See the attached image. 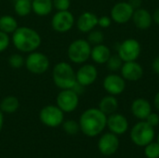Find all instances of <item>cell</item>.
I'll list each match as a JSON object with an SVG mask.
<instances>
[{
	"label": "cell",
	"instance_id": "6da1fadb",
	"mask_svg": "<svg viewBox=\"0 0 159 158\" xmlns=\"http://www.w3.org/2000/svg\"><path fill=\"white\" fill-rule=\"evenodd\" d=\"M80 131L87 137H96L100 135L107 124V115L99 108H89L85 110L78 120Z\"/></svg>",
	"mask_w": 159,
	"mask_h": 158
},
{
	"label": "cell",
	"instance_id": "7a4b0ae2",
	"mask_svg": "<svg viewBox=\"0 0 159 158\" xmlns=\"http://www.w3.org/2000/svg\"><path fill=\"white\" fill-rule=\"evenodd\" d=\"M11 43L19 52L28 54L40 47L42 38L39 33L34 28L21 26L18 27L11 34Z\"/></svg>",
	"mask_w": 159,
	"mask_h": 158
},
{
	"label": "cell",
	"instance_id": "3957f363",
	"mask_svg": "<svg viewBox=\"0 0 159 158\" xmlns=\"http://www.w3.org/2000/svg\"><path fill=\"white\" fill-rule=\"evenodd\" d=\"M52 81L59 89L73 88L76 84L75 71L69 62L60 61L52 69Z\"/></svg>",
	"mask_w": 159,
	"mask_h": 158
},
{
	"label": "cell",
	"instance_id": "277c9868",
	"mask_svg": "<svg viewBox=\"0 0 159 158\" xmlns=\"http://www.w3.org/2000/svg\"><path fill=\"white\" fill-rule=\"evenodd\" d=\"M92 46L87 39H75L67 47V57L72 63L83 64L90 59Z\"/></svg>",
	"mask_w": 159,
	"mask_h": 158
},
{
	"label": "cell",
	"instance_id": "5b68a950",
	"mask_svg": "<svg viewBox=\"0 0 159 158\" xmlns=\"http://www.w3.org/2000/svg\"><path fill=\"white\" fill-rule=\"evenodd\" d=\"M155 128L151 127L145 120L136 123L130 130V139L132 142L140 147H144L155 139Z\"/></svg>",
	"mask_w": 159,
	"mask_h": 158
},
{
	"label": "cell",
	"instance_id": "8992f818",
	"mask_svg": "<svg viewBox=\"0 0 159 158\" xmlns=\"http://www.w3.org/2000/svg\"><path fill=\"white\" fill-rule=\"evenodd\" d=\"M24 66L29 73L39 75L48 71L50 67V61L45 53L35 50L28 53L25 58Z\"/></svg>",
	"mask_w": 159,
	"mask_h": 158
},
{
	"label": "cell",
	"instance_id": "52a82bcc",
	"mask_svg": "<svg viewBox=\"0 0 159 158\" xmlns=\"http://www.w3.org/2000/svg\"><path fill=\"white\" fill-rule=\"evenodd\" d=\"M40 122L48 128H58L64 121V113L56 104H48L39 112Z\"/></svg>",
	"mask_w": 159,
	"mask_h": 158
},
{
	"label": "cell",
	"instance_id": "ba28073f",
	"mask_svg": "<svg viewBox=\"0 0 159 158\" xmlns=\"http://www.w3.org/2000/svg\"><path fill=\"white\" fill-rule=\"evenodd\" d=\"M56 105L64 114L73 113L79 105V95L72 88L61 89L56 97Z\"/></svg>",
	"mask_w": 159,
	"mask_h": 158
},
{
	"label": "cell",
	"instance_id": "9c48e42d",
	"mask_svg": "<svg viewBox=\"0 0 159 158\" xmlns=\"http://www.w3.org/2000/svg\"><path fill=\"white\" fill-rule=\"evenodd\" d=\"M75 24L74 14L70 10L57 11L51 18V27L59 34L70 32Z\"/></svg>",
	"mask_w": 159,
	"mask_h": 158
},
{
	"label": "cell",
	"instance_id": "30bf717a",
	"mask_svg": "<svg viewBox=\"0 0 159 158\" xmlns=\"http://www.w3.org/2000/svg\"><path fill=\"white\" fill-rule=\"evenodd\" d=\"M141 44L134 38H128L117 47V54L124 62L137 61L141 55Z\"/></svg>",
	"mask_w": 159,
	"mask_h": 158
},
{
	"label": "cell",
	"instance_id": "8fae6325",
	"mask_svg": "<svg viewBox=\"0 0 159 158\" xmlns=\"http://www.w3.org/2000/svg\"><path fill=\"white\" fill-rule=\"evenodd\" d=\"M134 8L129 2H118L113 6L110 11V17L117 24L129 22L133 16Z\"/></svg>",
	"mask_w": 159,
	"mask_h": 158
},
{
	"label": "cell",
	"instance_id": "7c38bea8",
	"mask_svg": "<svg viewBox=\"0 0 159 158\" xmlns=\"http://www.w3.org/2000/svg\"><path fill=\"white\" fill-rule=\"evenodd\" d=\"M103 89L107 94L113 96H118L125 91L126 88V80L116 73L107 74L102 81Z\"/></svg>",
	"mask_w": 159,
	"mask_h": 158
},
{
	"label": "cell",
	"instance_id": "4fadbf2b",
	"mask_svg": "<svg viewBox=\"0 0 159 158\" xmlns=\"http://www.w3.org/2000/svg\"><path fill=\"white\" fill-rule=\"evenodd\" d=\"M76 82L81 86L87 88L93 85L98 78V70L95 65L91 63H83L75 71Z\"/></svg>",
	"mask_w": 159,
	"mask_h": 158
},
{
	"label": "cell",
	"instance_id": "5bb4252c",
	"mask_svg": "<svg viewBox=\"0 0 159 158\" xmlns=\"http://www.w3.org/2000/svg\"><path fill=\"white\" fill-rule=\"evenodd\" d=\"M119 148V139L117 135L107 132L101 136L98 141V150L105 156H111L115 155Z\"/></svg>",
	"mask_w": 159,
	"mask_h": 158
},
{
	"label": "cell",
	"instance_id": "9a60e30c",
	"mask_svg": "<svg viewBox=\"0 0 159 158\" xmlns=\"http://www.w3.org/2000/svg\"><path fill=\"white\" fill-rule=\"evenodd\" d=\"M143 74L144 71L143 66L136 61L123 62L120 69V75L126 81L136 82L143 76Z\"/></svg>",
	"mask_w": 159,
	"mask_h": 158
},
{
	"label": "cell",
	"instance_id": "2e32d148",
	"mask_svg": "<svg viewBox=\"0 0 159 158\" xmlns=\"http://www.w3.org/2000/svg\"><path fill=\"white\" fill-rule=\"evenodd\" d=\"M106 128H108L110 132L117 136L123 135L129 129V121L125 115L115 113L107 116Z\"/></svg>",
	"mask_w": 159,
	"mask_h": 158
},
{
	"label": "cell",
	"instance_id": "e0dca14e",
	"mask_svg": "<svg viewBox=\"0 0 159 158\" xmlns=\"http://www.w3.org/2000/svg\"><path fill=\"white\" fill-rule=\"evenodd\" d=\"M99 17L90 11H85L81 13L75 20V26L77 30L83 34H88L98 26Z\"/></svg>",
	"mask_w": 159,
	"mask_h": 158
},
{
	"label": "cell",
	"instance_id": "ac0fdd59",
	"mask_svg": "<svg viewBox=\"0 0 159 158\" xmlns=\"http://www.w3.org/2000/svg\"><path fill=\"white\" fill-rule=\"evenodd\" d=\"M130 110L132 115L139 120H145L147 116L152 113V105L144 98H137L135 99L131 105Z\"/></svg>",
	"mask_w": 159,
	"mask_h": 158
},
{
	"label": "cell",
	"instance_id": "d6986e66",
	"mask_svg": "<svg viewBox=\"0 0 159 158\" xmlns=\"http://www.w3.org/2000/svg\"><path fill=\"white\" fill-rule=\"evenodd\" d=\"M132 21L134 25L140 29V30H146L151 27L153 24V16L150 13L149 10L139 7L134 9L133 16H132Z\"/></svg>",
	"mask_w": 159,
	"mask_h": 158
},
{
	"label": "cell",
	"instance_id": "ffe728a7",
	"mask_svg": "<svg viewBox=\"0 0 159 158\" xmlns=\"http://www.w3.org/2000/svg\"><path fill=\"white\" fill-rule=\"evenodd\" d=\"M112 53L110 48L105 46L103 43L95 45L91 47L90 59L93 61L94 63L97 64H105L109 58L111 57Z\"/></svg>",
	"mask_w": 159,
	"mask_h": 158
},
{
	"label": "cell",
	"instance_id": "44dd1931",
	"mask_svg": "<svg viewBox=\"0 0 159 158\" xmlns=\"http://www.w3.org/2000/svg\"><path fill=\"white\" fill-rule=\"evenodd\" d=\"M118 101L116 99V96H113L110 94H107L106 96L102 97L99 102L98 108L107 116L116 113L118 109Z\"/></svg>",
	"mask_w": 159,
	"mask_h": 158
},
{
	"label": "cell",
	"instance_id": "7402d4cb",
	"mask_svg": "<svg viewBox=\"0 0 159 158\" xmlns=\"http://www.w3.org/2000/svg\"><path fill=\"white\" fill-rule=\"evenodd\" d=\"M53 9L52 0H32V12L38 17L48 16Z\"/></svg>",
	"mask_w": 159,
	"mask_h": 158
},
{
	"label": "cell",
	"instance_id": "603a6c76",
	"mask_svg": "<svg viewBox=\"0 0 159 158\" xmlns=\"http://www.w3.org/2000/svg\"><path fill=\"white\" fill-rule=\"evenodd\" d=\"M20 108V101L16 96L7 95L0 102V110L4 114L11 115L18 111Z\"/></svg>",
	"mask_w": 159,
	"mask_h": 158
},
{
	"label": "cell",
	"instance_id": "cb8c5ba5",
	"mask_svg": "<svg viewBox=\"0 0 159 158\" xmlns=\"http://www.w3.org/2000/svg\"><path fill=\"white\" fill-rule=\"evenodd\" d=\"M18 27V21L14 16L5 14L0 17V31L12 34Z\"/></svg>",
	"mask_w": 159,
	"mask_h": 158
},
{
	"label": "cell",
	"instance_id": "d4e9b609",
	"mask_svg": "<svg viewBox=\"0 0 159 158\" xmlns=\"http://www.w3.org/2000/svg\"><path fill=\"white\" fill-rule=\"evenodd\" d=\"M14 12L19 17H27L32 12V0H15Z\"/></svg>",
	"mask_w": 159,
	"mask_h": 158
},
{
	"label": "cell",
	"instance_id": "484cf974",
	"mask_svg": "<svg viewBox=\"0 0 159 158\" xmlns=\"http://www.w3.org/2000/svg\"><path fill=\"white\" fill-rule=\"evenodd\" d=\"M61 127L63 131L68 135H76L80 131L79 123L73 119L64 120L63 123L61 124Z\"/></svg>",
	"mask_w": 159,
	"mask_h": 158
},
{
	"label": "cell",
	"instance_id": "4316f807",
	"mask_svg": "<svg viewBox=\"0 0 159 158\" xmlns=\"http://www.w3.org/2000/svg\"><path fill=\"white\" fill-rule=\"evenodd\" d=\"M123 61L121 60V58L118 56V54L116 55H111V57L109 58V60L107 61L106 67L107 69L112 72V73H116L117 71H120L122 65H123Z\"/></svg>",
	"mask_w": 159,
	"mask_h": 158
},
{
	"label": "cell",
	"instance_id": "83f0119b",
	"mask_svg": "<svg viewBox=\"0 0 159 158\" xmlns=\"http://www.w3.org/2000/svg\"><path fill=\"white\" fill-rule=\"evenodd\" d=\"M7 62L11 68L18 70V69H20L24 66L25 58L20 53H13L8 57Z\"/></svg>",
	"mask_w": 159,
	"mask_h": 158
},
{
	"label": "cell",
	"instance_id": "f1b7e54d",
	"mask_svg": "<svg viewBox=\"0 0 159 158\" xmlns=\"http://www.w3.org/2000/svg\"><path fill=\"white\" fill-rule=\"evenodd\" d=\"M87 40L89 41V43L91 46L102 44V43H103V40H104V34L101 30L93 29L92 31L88 33Z\"/></svg>",
	"mask_w": 159,
	"mask_h": 158
},
{
	"label": "cell",
	"instance_id": "f546056e",
	"mask_svg": "<svg viewBox=\"0 0 159 158\" xmlns=\"http://www.w3.org/2000/svg\"><path fill=\"white\" fill-rule=\"evenodd\" d=\"M144 156L147 158H159V144L152 142L144 146Z\"/></svg>",
	"mask_w": 159,
	"mask_h": 158
},
{
	"label": "cell",
	"instance_id": "4dcf8cb0",
	"mask_svg": "<svg viewBox=\"0 0 159 158\" xmlns=\"http://www.w3.org/2000/svg\"><path fill=\"white\" fill-rule=\"evenodd\" d=\"M11 43V37L9 34L0 31V53L6 51Z\"/></svg>",
	"mask_w": 159,
	"mask_h": 158
},
{
	"label": "cell",
	"instance_id": "1f68e13d",
	"mask_svg": "<svg viewBox=\"0 0 159 158\" xmlns=\"http://www.w3.org/2000/svg\"><path fill=\"white\" fill-rule=\"evenodd\" d=\"M53 7L57 11L69 10L71 7V0H52Z\"/></svg>",
	"mask_w": 159,
	"mask_h": 158
},
{
	"label": "cell",
	"instance_id": "d6a6232c",
	"mask_svg": "<svg viewBox=\"0 0 159 158\" xmlns=\"http://www.w3.org/2000/svg\"><path fill=\"white\" fill-rule=\"evenodd\" d=\"M112 21L113 20H112L111 17L104 15V16H102L98 19V26H100L102 29H106V28L111 26Z\"/></svg>",
	"mask_w": 159,
	"mask_h": 158
},
{
	"label": "cell",
	"instance_id": "836d02e7",
	"mask_svg": "<svg viewBox=\"0 0 159 158\" xmlns=\"http://www.w3.org/2000/svg\"><path fill=\"white\" fill-rule=\"evenodd\" d=\"M145 121L151 126V127H153V128H156V127H157L159 125V115L158 114H157V113H151L148 116H147V118L145 119Z\"/></svg>",
	"mask_w": 159,
	"mask_h": 158
},
{
	"label": "cell",
	"instance_id": "e575fe53",
	"mask_svg": "<svg viewBox=\"0 0 159 158\" xmlns=\"http://www.w3.org/2000/svg\"><path fill=\"white\" fill-rule=\"evenodd\" d=\"M152 70L154 71L155 74H159V56L154 59L152 62Z\"/></svg>",
	"mask_w": 159,
	"mask_h": 158
},
{
	"label": "cell",
	"instance_id": "d590c367",
	"mask_svg": "<svg viewBox=\"0 0 159 158\" xmlns=\"http://www.w3.org/2000/svg\"><path fill=\"white\" fill-rule=\"evenodd\" d=\"M128 2L131 5V7L134 9L141 7V5H142V0H129Z\"/></svg>",
	"mask_w": 159,
	"mask_h": 158
},
{
	"label": "cell",
	"instance_id": "8d00e7d4",
	"mask_svg": "<svg viewBox=\"0 0 159 158\" xmlns=\"http://www.w3.org/2000/svg\"><path fill=\"white\" fill-rule=\"evenodd\" d=\"M152 16H153V21H154L157 25H158L159 26V7H157V8L154 11V13L152 14Z\"/></svg>",
	"mask_w": 159,
	"mask_h": 158
},
{
	"label": "cell",
	"instance_id": "74e56055",
	"mask_svg": "<svg viewBox=\"0 0 159 158\" xmlns=\"http://www.w3.org/2000/svg\"><path fill=\"white\" fill-rule=\"evenodd\" d=\"M154 105H155V108L159 112V90L157 92L154 98Z\"/></svg>",
	"mask_w": 159,
	"mask_h": 158
},
{
	"label": "cell",
	"instance_id": "f35d334b",
	"mask_svg": "<svg viewBox=\"0 0 159 158\" xmlns=\"http://www.w3.org/2000/svg\"><path fill=\"white\" fill-rule=\"evenodd\" d=\"M4 126V113L0 110V132Z\"/></svg>",
	"mask_w": 159,
	"mask_h": 158
},
{
	"label": "cell",
	"instance_id": "ab89813d",
	"mask_svg": "<svg viewBox=\"0 0 159 158\" xmlns=\"http://www.w3.org/2000/svg\"><path fill=\"white\" fill-rule=\"evenodd\" d=\"M157 142L159 144V134L157 135Z\"/></svg>",
	"mask_w": 159,
	"mask_h": 158
}]
</instances>
